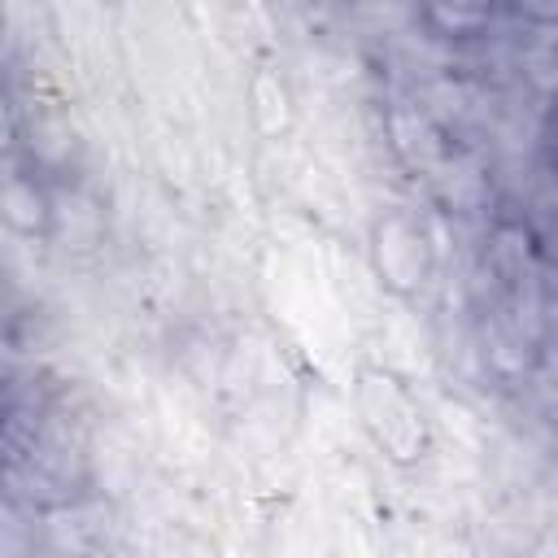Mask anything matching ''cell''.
I'll return each mask as SVG.
<instances>
[{
	"label": "cell",
	"mask_w": 558,
	"mask_h": 558,
	"mask_svg": "<svg viewBox=\"0 0 558 558\" xmlns=\"http://www.w3.org/2000/svg\"><path fill=\"white\" fill-rule=\"evenodd\" d=\"M506 70H514L510 87H523L545 105L558 100V26L523 22V31L506 39Z\"/></svg>",
	"instance_id": "cell-1"
},
{
	"label": "cell",
	"mask_w": 558,
	"mask_h": 558,
	"mask_svg": "<svg viewBox=\"0 0 558 558\" xmlns=\"http://www.w3.org/2000/svg\"><path fill=\"white\" fill-rule=\"evenodd\" d=\"M388 135H392L397 157H401L410 170H418L423 179L458 148V144L436 126V118H432L418 100H397V105H392V113H388Z\"/></svg>",
	"instance_id": "cell-2"
},
{
	"label": "cell",
	"mask_w": 558,
	"mask_h": 558,
	"mask_svg": "<svg viewBox=\"0 0 558 558\" xmlns=\"http://www.w3.org/2000/svg\"><path fill=\"white\" fill-rule=\"evenodd\" d=\"M514 13L523 22H536V26H558V0H510Z\"/></svg>",
	"instance_id": "cell-4"
},
{
	"label": "cell",
	"mask_w": 558,
	"mask_h": 558,
	"mask_svg": "<svg viewBox=\"0 0 558 558\" xmlns=\"http://www.w3.org/2000/svg\"><path fill=\"white\" fill-rule=\"evenodd\" d=\"M541 323L549 336H558V270L541 275Z\"/></svg>",
	"instance_id": "cell-3"
}]
</instances>
